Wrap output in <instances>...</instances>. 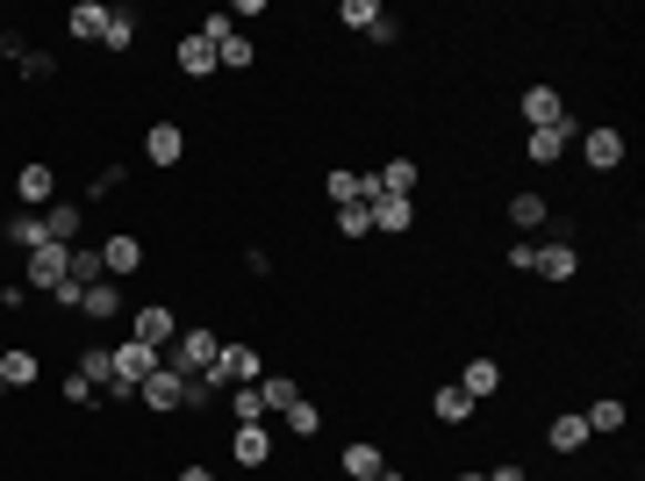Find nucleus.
Segmentation results:
<instances>
[{"mask_svg":"<svg viewBox=\"0 0 645 481\" xmlns=\"http://www.w3.org/2000/svg\"><path fill=\"white\" fill-rule=\"evenodd\" d=\"M158 367H165V352H151V345L122 338V345H115V381H108L101 396H108V402H130V396H136V388H144Z\"/></svg>","mask_w":645,"mask_h":481,"instance_id":"obj_1","label":"nucleus"},{"mask_svg":"<svg viewBox=\"0 0 645 481\" xmlns=\"http://www.w3.org/2000/svg\"><path fill=\"white\" fill-rule=\"evenodd\" d=\"M208 381L215 388H258L266 381V359H258V345H244V338H229L223 352H215V367H208Z\"/></svg>","mask_w":645,"mask_h":481,"instance_id":"obj_2","label":"nucleus"},{"mask_svg":"<svg viewBox=\"0 0 645 481\" xmlns=\"http://www.w3.org/2000/svg\"><path fill=\"white\" fill-rule=\"evenodd\" d=\"M130 338L151 345V352H173V338H180L173 303H136V309H130Z\"/></svg>","mask_w":645,"mask_h":481,"instance_id":"obj_3","label":"nucleus"},{"mask_svg":"<svg viewBox=\"0 0 645 481\" xmlns=\"http://www.w3.org/2000/svg\"><path fill=\"white\" fill-rule=\"evenodd\" d=\"M65 259H72V245H37V252L22 259V288H29V295H51L58 280H65Z\"/></svg>","mask_w":645,"mask_h":481,"instance_id":"obj_4","label":"nucleus"},{"mask_svg":"<svg viewBox=\"0 0 645 481\" xmlns=\"http://www.w3.org/2000/svg\"><path fill=\"white\" fill-rule=\"evenodd\" d=\"M215 352H223V338H215V330H180L173 352H165V367H180V373H208V367H215Z\"/></svg>","mask_w":645,"mask_h":481,"instance_id":"obj_5","label":"nucleus"},{"mask_svg":"<svg viewBox=\"0 0 645 481\" xmlns=\"http://www.w3.org/2000/svg\"><path fill=\"white\" fill-rule=\"evenodd\" d=\"M624 130H610V123H595V130H581V158H588V173H617L624 165Z\"/></svg>","mask_w":645,"mask_h":481,"instance_id":"obj_6","label":"nucleus"},{"mask_svg":"<svg viewBox=\"0 0 645 481\" xmlns=\"http://www.w3.org/2000/svg\"><path fill=\"white\" fill-rule=\"evenodd\" d=\"M14 202H22V208H37V216H43V208H51V202H58V165H43V158H29V165H22V173H14Z\"/></svg>","mask_w":645,"mask_h":481,"instance_id":"obj_7","label":"nucleus"},{"mask_svg":"<svg viewBox=\"0 0 645 481\" xmlns=\"http://www.w3.org/2000/svg\"><path fill=\"white\" fill-rule=\"evenodd\" d=\"M574 137H581L574 115H566V123H545V130H531V137H524V158L531 165H560L566 152H574Z\"/></svg>","mask_w":645,"mask_h":481,"instance_id":"obj_8","label":"nucleus"},{"mask_svg":"<svg viewBox=\"0 0 645 481\" xmlns=\"http://www.w3.org/2000/svg\"><path fill=\"white\" fill-rule=\"evenodd\" d=\"M136 266H144V237L108 231V237H101V274H108V280H130Z\"/></svg>","mask_w":645,"mask_h":481,"instance_id":"obj_9","label":"nucleus"},{"mask_svg":"<svg viewBox=\"0 0 645 481\" xmlns=\"http://www.w3.org/2000/svg\"><path fill=\"white\" fill-rule=\"evenodd\" d=\"M366 216H373V231H388V237H409V231H417V202H409V194H373V202H366Z\"/></svg>","mask_w":645,"mask_h":481,"instance_id":"obj_10","label":"nucleus"},{"mask_svg":"<svg viewBox=\"0 0 645 481\" xmlns=\"http://www.w3.org/2000/svg\"><path fill=\"white\" fill-rule=\"evenodd\" d=\"M180 388H187V373H180V367H158L144 388H136V402H144L151 417H173L180 410Z\"/></svg>","mask_w":645,"mask_h":481,"instance_id":"obj_11","label":"nucleus"},{"mask_svg":"<svg viewBox=\"0 0 645 481\" xmlns=\"http://www.w3.org/2000/svg\"><path fill=\"white\" fill-rule=\"evenodd\" d=\"M581 424H588V439H617V431H632V410H624V396H603L581 410Z\"/></svg>","mask_w":645,"mask_h":481,"instance_id":"obj_12","label":"nucleus"},{"mask_svg":"<svg viewBox=\"0 0 645 481\" xmlns=\"http://www.w3.org/2000/svg\"><path fill=\"white\" fill-rule=\"evenodd\" d=\"M516 109H524V123L531 130H545V123H566V101H560V86H524V101H516Z\"/></svg>","mask_w":645,"mask_h":481,"instance_id":"obj_13","label":"nucleus"},{"mask_svg":"<svg viewBox=\"0 0 645 481\" xmlns=\"http://www.w3.org/2000/svg\"><path fill=\"white\" fill-rule=\"evenodd\" d=\"M173 58H180V72H187V80H215V43L202 37V29H187V37L173 43Z\"/></svg>","mask_w":645,"mask_h":481,"instance_id":"obj_14","label":"nucleus"},{"mask_svg":"<svg viewBox=\"0 0 645 481\" xmlns=\"http://www.w3.org/2000/svg\"><path fill=\"white\" fill-rule=\"evenodd\" d=\"M144 158L151 165H180V158H187V130H180V123H151L144 130Z\"/></svg>","mask_w":645,"mask_h":481,"instance_id":"obj_15","label":"nucleus"},{"mask_svg":"<svg viewBox=\"0 0 645 481\" xmlns=\"http://www.w3.org/2000/svg\"><path fill=\"white\" fill-rule=\"evenodd\" d=\"M229 453H237V468H266V460H273V431L266 424H237V431H229Z\"/></svg>","mask_w":645,"mask_h":481,"instance_id":"obj_16","label":"nucleus"},{"mask_svg":"<svg viewBox=\"0 0 645 481\" xmlns=\"http://www.w3.org/2000/svg\"><path fill=\"white\" fill-rule=\"evenodd\" d=\"M473 410H481V402H473L459 381H444L438 396H430V417H438V424H473Z\"/></svg>","mask_w":645,"mask_h":481,"instance_id":"obj_17","label":"nucleus"},{"mask_svg":"<svg viewBox=\"0 0 645 481\" xmlns=\"http://www.w3.org/2000/svg\"><path fill=\"white\" fill-rule=\"evenodd\" d=\"M545 446L560 460H574V453H588V424H581V410H566V417H552V431H545Z\"/></svg>","mask_w":645,"mask_h":481,"instance_id":"obj_18","label":"nucleus"},{"mask_svg":"<svg viewBox=\"0 0 645 481\" xmlns=\"http://www.w3.org/2000/svg\"><path fill=\"white\" fill-rule=\"evenodd\" d=\"M0 237H8V245L22 252V259H29L37 245H51V231H43V216H37V208H14V216H8V231H0Z\"/></svg>","mask_w":645,"mask_h":481,"instance_id":"obj_19","label":"nucleus"},{"mask_svg":"<svg viewBox=\"0 0 645 481\" xmlns=\"http://www.w3.org/2000/svg\"><path fill=\"white\" fill-rule=\"evenodd\" d=\"M531 274H545V280H574L581 274V252L566 245V237H552V245H538V266Z\"/></svg>","mask_w":645,"mask_h":481,"instance_id":"obj_20","label":"nucleus"},{"mask_svg":"<svg viewBox=\"0 0 645 481\" xmlns=\"http://www.w3.org/2000/svg\"><path fill=\"white\" fill-rule=\"evenodd\" d=\"M0 381H8V388H37L43 381V359L29 352V345H8V352H0Z\"/></svg>","mask_w":645,"mask_h":481,"instance_id":"obj_21","label":"nucleus"},{"mask_svg":"<svg viewBox=\"0 0 645 481\" xmlns=\"http://www.w3.org/2000/svg\"><path fill=\"white\" fill-rule=\"evenodd\" d=\"M101 29H108V8H101V0H72V14H65V37L101 43Z\"/></svg>","mask_w":645,"mask_h":481,"instance_id":"obj_22","label":"nucleus"},{"mask_svg":"<svg viewBox=\"0 0 645 481\" xmlns=\"http://www.w3.org/2000/svg\"><path fill=\"white\" fill-rule=\"evenodd\" d=\"M80 223H86L80 202H51V208H43V231H51V245H72V237H80Z\"/></svg>","mask_w":645,"mask_h":481,"instance_id":"obj_23","label":"nucleus"},{"mask_svg":"<svg viewBox=\"0 0 645 481\" xmlns=\"http://www.w3.org/2000/svg\"><path fill=\"white\" fill-rule=\"evenodd\" d=\"M459 388H467L473 402H488L502 388V367H495V359H467V367H459Z\"/></svg>","mask_w":645,"mask_h":481,"instance_id":"obj_24","label":"nucleus"},{"mask_svg":"<svg viewBox=\"0 0 645 481\" xmlns=\"http://www.w3.org/2000/svg\"><path fill=\"white\" fill-rule=\"evenodd\" d=\"M80 317H94V324L130 317V309H122V288H115V280H94V288H86V303H80Z\"/></svg>","mask_w":645,"mask_h":481,"instance_id":"obj_25","label":"nucleus"},{"mask_svg":"<svg viewBox=\"0 0 645 481\" xmlns=\"http://www.w3.org/2000/svg\"><path fill=\"white\" fill-rule=\"evenodd\" d=\"M252 37H244V29H229V37H215V72H244L252 65Z\"/></svg>","mask_w":645,"mask_h":481,"instance_id":"obj_26","label":"nucleus"},{"mask_svg":"<svg viewBox=\"0 0 645 481\" xmlns=\"http://www.w3.org/2000/svg\"><path fill=\"white\" fill-rule=\"evenodd\" d=\"M130 43H136V14L130 8H108V29H101V51H130Z\"/></svg>","mask_w":645,"mask_h":481,"instance_id":"obj_27","label":"nucleus"},{"mask_svg":"<svg viewBox=\"0 0 645 481\" xmlns=\"http://www.w3.org/2000/svg\"><path fill=\"white\" fill-rule=\"evenodd\" d=\"M373 180H380V194H417V158H388V165H373Z\"/></svg>","mask_w":645,"mask_h":481,"instance_id":"obj_28","label":"nucleus"},{"mask_svg":"<svg viewBox=\"0 0 645 481\" xmlns=\"http://www.w3.org/2000/svg\"><path fill=\"white\" fill-rule=\"evenodd\" d=\"M337 468H345L351 481H373L380 468H388V460H380V446H366V439H359V446H345V460H337Z\"/></svg>","mask_w":645,"mask_h":481,"instance_id":"obj_29","label":"nucleus"},{"mask_svg":"<svg viewBox=\"0 0 645 481\" xmlns=\"http://www.w3.org/2000/svg\"><path fill=\"white\" fill-rule=\"evenodd\" d=\"M545 216H552L545 194H510V223H516V231H538Z\"/></svg>","mask_w":645,"mask_h":481,"instance_id":"obj_30","label":"nucleus"},{"mask_svg":"<svg viewBox=\"0 0 645 481\" xmlns=\"http://www.w3.org/2000/svg\"><path fill=\"white\" fill-rule=\"evenodd\" d=\"M72 373H86L94 388H108V381H115V352H108V345H86V352H80V367H72Z\"/></svg>","mask_w":645,"mask_h":481,"instance_id":"obj_31","label":"nucleus"},{"mask_svg":"<svg viewBox=\"0 0 645 481\" xmlns=\"http://www.w3.org/2000/svg\"><path fill=\"white\" fill-rule=\"evenodd\" d=\"M258 402H266V410H287V402H301L295 373H266V381H258Z\"/></svg>","mask_w":645,"mask_h":481,"instance_id":"obj_32","label":"nucleus"},{"mask_svg":"<svg viewBox=\"0 0 645 481\" xmlns=\"http://www.w3.org/2000/svg\"><path fill=\"white\" fill-rule=\"evenodd\" d=\"M280 417H287V431H295V439H316V431H322V410H316L309 396H301V402H287Z\"/></svg>","mask_w":645,"mask_h":481,"instance_id":"obj_33","label":"nucleus"},{"mask_svg":"<svg viewBox=\"0 0 645 481\" xmlns=\"http://www.w3.org/2000/svg\"><path fill=\"white\" fill-rule=\"evenodd\" d=\"M337 237H351V245H359V237H373V216H366V202H345V208H337Z\"/></svg>","mask_w":645,"mask_h":481,"instance_id":"obj_34","label":"nucleus"},{"mask_svg":"<svg viewBox=\"0 0 645 481\" xmlns=\"http://www.w3.org/2000/svg\"><path fill=\"white\" fill-rule=\"evenodd\" d=\"M229 417H237V424H266V402H258V388H229Z\"/></svg>","mask_w":645,"mask_h":481,"instance_id":"obj_35","label":"nucleus"},{"mask_svg":"<svg viewBox=\"0 0 645 481\" xmlns=\"http://www.w3.org/2000/svg\"><path fill=\"white\" fill-rule=\"evenodd\" d=\"M380 14H388L380 0H345V8H337V22H345V29H373Z\"/></svg>","mask_w":645,"mask_h":481,"instance_id":"obj_36","label":"nucleus"},{"mask_svg":"<svg viewBox=\"0 0 645 481\" xmlns=\"http://www.w3.org/2000/svg\"><path fill=\"white\" fill-rule=\"evenodd\" d=\"M58 396H65V402H72V410H86V402H94V396H101V388H94V381H86V373H65V381H58Z\"/></svg>","mask_w":645,"mask_h":481,"instance_id":"obj_37","label":"nucleus"},{"mask_svg":"<svg viewBox=\"0 0 645 481\" xmlns=\"http://www.w3.org/2000/svg\"><path fill=\"white\" fill-rule=\"evenodd\" d=\"M115 194H122V165H101L94 187H86V202H115Z\"/></svg>","mask_w":645,"mask_h":481,"instance_id":"obj_38","label":"nucleus"},{"mask_svg":"<svg viewBox=\"0 0 645 481\" xmlns=\"http://www.w3.org/2000/svg\"><path fill=\"white\" fill-rule=\"evenodd\" d=\"M51 72H58L51 51H29V58H22V80H51Z\"/></svg>","mask_w":645,"mask_h":481,"instance_id":"obj_39","label":"nucleus"},{"mask_svg":"<svg viewBox=\"0 0 645 481\" xmlns=\"http://www.w3.org/2000/svg\"><path fill=\"white\" fill-rule=\"evenodd\" d=\"M22 303H29L22 280H14V288H0V317H22Z\"/></svg>","mask_w":645,"mask_h":481,"instance_id":"obj_40","label":"nucleus"},{"mask_svg":"<svg viewBox=\"0 0 645 481\" xmlns=\"http://www.w3.org/2000/svg\"><path fill=\"white\" fill-rule=\"evenodd\" d=\"M366 37H373V43H402V22H395V14H380V22L366 29Z\"/></svg>","mask_w":645,"mask_h":481,"instance_id":"obj_41","label":"nucleus"},{"mask_svg":"<svg viewBox=\"0 0 645 481\" xmlns=\"http://www.w3.org/2000/svg\"><path fill=\"white\" fill-rule=\"evenodd\" d=\"M173 481H215V468H202V460H194V468H180Z\"/></svg>","mask_w":645,"mask_h":481,"instance_id":"obj_42","label":"nucleus"},{"mask_svg":"<svg viewBox=\"0 0 645 481\" xmlns=\"http://www.w3.org/2000/svg\"><path fill=\"white\" fill-rule=\"evenodd\" d=\"M488 481H531V474H524V468H516V460H510V468H495Z\"/></svg>","mask_w":645,"mask_h":481,"instance_id":"obj_43","label":"nucleus"},{"mask_svg":"<svg viewBox=\"0 0 645 481\" xmlns=\"http://www.w3.org/2000/svg\"><path fill=\"white\" fill-rule=\"evenodd\" d=\"M373 481H402V474H395V468H380V474H373Z\"/></svg>","mask_w":645,"mask_h":481,"instance_id":"obj_44","label":"nucleus"},{"mask_svg":"<svg viewBox=\"0 0 645 481\" xmlns=\"http://www.w3.org/2000/svg\"><path fill=\"white\" fill-rule=\"evenodd\" d=\"M452 481H488V474H452Z\"/></svg>","mask_w":645,"mask_h":481,"instance_id":"obj_45","label":"nucleus"},{"mask_svg":"<svg viewBox=\"0 0 645 481\" xmlns=\"http://www.w3.org/2000/svg\"><path fill=\"white\" fill-rule=\"evenodd\" d=\"M0 402H8V381H0Z\"/></svg>","mask_w":645,"mask_h":481,"instance_id":"obj_46","label":"nucleus"},{"mask_svg":"<svg viewBox=\"0 0 645 481\" xmlns=\"http://www.w3.org/2000/svg\"><path fill=\"white\" fill-rule=\"evenodd\" d=\"M0 352H8V345H0Z\"/></svg>","mask_w":645,"mask_h":481,"instance_id":"obj_47","label":"nucleus"}]
</instances>
